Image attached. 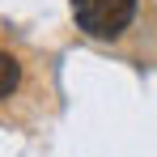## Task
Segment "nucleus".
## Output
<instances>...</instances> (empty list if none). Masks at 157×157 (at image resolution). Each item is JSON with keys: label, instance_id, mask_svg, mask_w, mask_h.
Segmentation results:
<instances>
[{"label": "nucleus", "instance_id": "f03ea898", "mask_svg": "<svg viewBox=\"0 0 157 157\" xmlns=\"http://www.w3.org/2000/svg\"><path fill=\"white\" fill-rule=\"evenodd\" d=\"M21 89V59L13 51H0V102H9Z\"/></svg>", "mask_w": 157, "mask_h": 157}, {"label": "nucleus", "instance_id": "f257e3e1", "mask_svg": "<svg viewBox=\"0 0 157 157\" xmlns=\"http://www.w3.org/2000/svg\"><path fill=\"white\" fill-rule=\"evenodd\" d=\"M140 13V0H72V21L85 38L115 43L123 38Z\"/></svg>", "mask_w": 157, "mask_h": 157}]
</instances>
